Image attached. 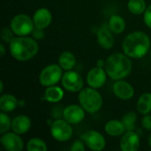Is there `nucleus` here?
I'll list each match as a JSON object with an SVG mask.
<instances>
[{"label":"nucleus","mask_w":151,"mask_h":151,"mask_svg":"<svg viewBox=\"0 0 151 151\" xmlns=\"http://www.w3.org/2000/svg\"><path fill=\"white\" fill-rule=\"evenodd\" d=\"M26 104V103H25V101L24 100H20V101H19V106H24Z\"/></svg>","instance_id":"obj_36"},{"label":"nucleus","mask_w":151,"mask_h":151,"mask_svg":"<svg viewBox=\"0 0 151 151\" xmlns=\"http://www.w3.org/2000/svg\"><path fill=\"white\" fill-rule=\"evenodd\" d=\"M136 109L139 113L145 115L151 112V93H143L138 99Z\"/></svg>","instance_id":"obj_23"},{"label":"nucleus","mask_w":151,"mask_h":151,"mask_svg":"<svg viewBox=\"0 0 151 151\" xmlns=\"http://www.w3.org/2000/svg\"><path fill=\"white\" fill-rule=\"evenodd\" d=\"M14 132H7L2 134L0 142L4 149L7 151H21L24 148V142L19 136Z\"/></svg>","instance_id":"obj_10"},{"label":"nucleus","mask_w":151,"mask_h":151,"mask_svg":"<svg viewBox=\"0 0 151 151\" xmlns=\"http://www.w3.org/2000/svg\"><path fill=\"white\" fill-rule=\"evenodd\" d=\"M31 126H32L31 119L27 115L21 114L16 116L12 120L11 130L18 134H24L30 130Z\"/></svg>","instance_id":"obj_17"},{"label":"nucleus","mask_w":151,"mask_h":151,"mask_svg":"<svg viewBox=\"0 0 151 151\" xmlns=\"http://www.w3.org/2000/svg\"><path fill=\"white\" fill-rule=\"evenodd\" d=\"M3 91H4V82L3 81H0V93H3Z\"/></svg>","instance_id":"obj_35"},{"label":"nucleus","mask_w":151,"mask_h":151,"mask_svg":"<svg viewBox=\"0 0 151 151\" xmlns=\"http://www.w3.org/2000/svg\"><path fill=\"white\" fill-rule=\"evenodd\" d=\"M80 105L86 112L94 114L99 111L103 106V97L96 88L88 87L83 88L78 95Z\"/></svg>","instance_id":"obj_4"},{"label":"nucleus","mask_w":151,"mask_h":151,"mask_svg":"<svg viewBox=\"0 0 151 151\" xmlns=\"http://www.w3.org/2000/svg\"><path fill=\"white\" fill-rule=\"evenodd\" d=\"M32 35L35 40H42L45 36V33H44V29L42 28H37L35 27L34 31L32 32Z\"/></svg>","instance_id":"obj_32"},{"label":"nucleus","mask_w":151,"mask_h":151,"mask_svg":"<svg viewBox=\"0 0 151 151\" xmlns=\"http://www.w3.org/2000/svg\"><path fill=\"white\" fill-rule=\"evenodd\" d=\"M58 65L64 71L73 70L76 65V58L74 54L68 50L63 51L58 57Z\"/></svg>","instance_id":"obj_21"},{"label":"nucleus","mask_w":151,"mask_h":151,"mask_svg":"<svg viewBox=\"0 0 151 151\" xmlns=\"http://www.w3.org/2000/svg\"><path fill=\"white\" fill-rule=\"evenodd\" d=\"M5 54V47L3 43H0V57H4Z\"/></svg>","instance_id":"obj_34"},{"label":"nucleus","mask_w":151,"mask_h":151,"mask_svg":"<svg viewBox=\"0 0 151 151\" xmlns=\"http://www.w3.org/2000/svg\"><path fill=\"white\" fill-rule=\"evenodd\" d=\"M150 38L142 31H134L128 34L123 40V52L130 58L139 59L145 57L150 50Z\"/></svg>","instance_id":"obj_1"},{"label":"nucleus","mask_w":151,"mask_h":151,"mask_svg":"<svg viewBox=\"0 0 151 151\" xmlns=\"http://www.w3.org/2000/svg\"><path fill=\"white\" fill-rule=\"evenodd\" d=\"M61 84L64 88V89L76 93L80 92L84 86V81L81 75L73 70L65 71L62 76L61 79Z\"/></svg>","instance_id":"obj_8"},{"label":"nucleus","mask_w":151,"mask_h":151,"mask_svg":"<svg viewBox=\"0 0 151 151\" xmlns=\"http://www.w3.org/2000/svg\"><path fill=\"white\" fill-rule=\"evenodd\" d=\"M19 106V100L11 94H4L0 97V110L4 112L13 111Z\"/></svg>","instance_id":"obj_20"},{"label":"nucleus","mask_w":151,"mask_h":151,"mask_svg":"<svg viewBox=\"0 0 151 151\" xmlns=\"http://www.w3.org/2000/svg\"><path fill=\"white\" fill-rule=\"evenodd\" d=\"M136 120H137V115L134 111H128L122 118V122L124 123L127 131L134 130Z\"/></svg>","instance_id":"obj_26"},{"label":"nucleus","mask_w":151,"mask_h":151,"mask_svg":"<svg viewBox=\"0 0 151 151\" xmlns=\"http://www.w3.org/2000/svg\"><path fill=\"white\" fill-rule=\"evenodd\" d=\"M12 120L6 112L1 111L0 113V134H3L4 133L9 132L12 128Z\"/></svg>","instance_id":"obj_27"},{"label":"nucleus","mask_w":151,"mask_h":151,"mask_svg":"<svg viewBox=\"0 0 151 151\" xmlns=\"http://www.w3.org/2000/svg\"><path fill=\"white\" fill-rule=\"evenodd\" d=\"M107 76L108 75L105 69L96 65L88 71L86 78L87 83L89 87L98 89L105 84Z\"/></svg>","instance_id":"obj_11"},{"label":"nucleus","mask_w":151,"mask_h":151,"mask_svg":"<svg viewBox=\"0 0 151 151\" xmlns=\"http://www.w3.org/2000/svg\"><path fill=\"white\" fill-rule=\"evenodd\" d=\"M148 143H149V146L151 148V134H150L149 138H148Z\"/></svg>","instance_id":"obj_37"},{"label":"nucleus","mask_w":151,"mask_h":151,"mask_svg":"<svg viewBox=\"0 0 151 151\" xmlns=\"http://www.w3.org/2000/svg\"><path fill=\"white\" fill-rule=\"evenodd\" d=\"M10 27L18 36H27L35 29L33 18L25 13H19L12 17L10 22Z\"/></svg>","instance_id":"obj_5"},{"label":"nucleus","mask_w":151,"mask_h":151,"mask_svg":"<svg viewBox=\"0 0 151 151\" xmlns=\"http://www.w3.org/2000/svg\"><path fill=\"white\" fill-rule=\"evenodd\" d=\"M142 127L147 130V131H151V115L145 114L142 119Z\"/></svg>","instance_id":"obj_31"},{"label":"nucleus","mask_w":151,"mask_h":151,"mask_svg":"<svg viewBox=\"0 0 151 151\" xmlns=\"http://www.w3.org/2000/svg\"><path fill=\"white\" fill-rule=\"evenodd\" d=\"M119 146L122 151H137L140 149L141 141L137 133L133 131H126L121 136Z\"/></svg>","instance_id":"obj_13"},{"label":"nucleus","mask_w":151,"mask_h":151,"mask_svg":"<svg viewBox=\"0 0 151 151\" xmlns=\"http://www.w3.org/2000/svg\"><path fill=\"white\" fill-rule=\"evenodd\" d=\"M73 127L65 119H56L50 126V134L54 140L65 142L73 136Z\"/></svg>","instance_id":"obj_7"},{"label":"nucleus","mask_w":151,"mask_h":151,"mask_svg":"<svg viewBox=\"0 0 151 151\" xmlns=\"http://www.w3.org/2000/svg\"><path fill=\"white\" fill-rule=\"evenodd\" d=\"M11 56L17 61L26 62L36 56L39 50L37 40L34 37L15 36L9 43Z\"/></svg>","instance_id":"obj_2"},{"label":"nucleus","mask_w":151,"mask_h":151,"mask_svg":"<svg viewBox=\"0 0 151 151\" xmlns=\"http://www.w3.org/2000/svg\"><path fill=\"white\" fill-rule=\"evenodd\" d=\"M104 131L105 133L112 137H119L122 136L126 131L127 128L122 122V120L119 119H111L106 122L104 125Z\"/></svg>","instance_id":"obj_18"},{"label":"nucleus","mask_w":151,"mask_h":151,"mask_svg":"<svg viewBox=\"0 0 151 151\" xmlns=\"http://www.w3.org/2000/svg\"><path fill=\"white\" fill-rule=\"evenodd\" d=\"M33 21L35 27L45 29L52 21V14L48 8L41 7L35 12L33 15Z\"/></svg>","instance_id":"obj_15"},{"label":"nucleus","mask_w":151,"mask_h":151,"mask_svg":"<svg viewBox=\"0 0 151 151\" xmlns=\"http://www.w3.org/2000/svg\"><path fill=\"white\" fill-rule=\"evenodd\" d=\"M114 95L121 100H130L134 96V87L127 81L123 80L115 81L112 86Z\"/></svg>","instance_id":"obj_14"},{"label":"nucleus","mask_w":151,"mask_h":151,"mask_svg":"<svg viewBox=\"0 0 151 151\" xmlns=\"http://www.w3.org/2000/svg\"><path fill=\"white\" fill-rule=\"evenodd\" d=\"M85 112L80 104H70L63 110V119L71 125H77L85 119Z\"/></svg>","instance_id":"obj_12"},{"label":"nucleus","mask_w":151,"mask_h":151,"mask_svg":"<svg viewBox=\"0 0 151 151\" xmlns=\"http://www.w3.org/2000/svg\"><path fill=\"white\" fill-rule=\"evenodd\" d=\"M13 31L11 29V27H3L1 30V39L7 43H10L12 40L15 37Z\"/></svg>","instance_id":"obj_28"},{"label":"nucleus","mask_w":151,"mask_h":151,"mask_svg":"<svg viewBox=\"0 0 151 151\" xmlns=\"http://www.w3.org/2000/svg\"><path fill=\"white\" fill-rule=\"evenodd\" d=\"M85 143L82 140H76L73 142L72 146L70 147V150L72 151H84L86 147Z\"/></svg>","instance_id":"obj_29"},{"label":"nucleus","mask_w":151,"mask_h":151,"mask_svg":"<svg viewBox=\"0 0 151 151\" xmlns=\"http://www.w3.org/2000/svg\"><path fill=\"white\" fill-rule=\"evenodd\" d=\"M63 69L58 64H50L46 65L39 74V82L43 87H50L57 85L61 81L63 76Z\"/></svg>","instance_id":"obj_6"},{"label":"nucleus","mask_w":151,"mask_h":151,"mask_svg":"<svg viewBox=\"0 0 151 151\" xmlns=\"http://www.w3.org/2000/svg\"><path fill=\"white\" fill-rule=\"evenodd\" d=\"M81 140L85 145L91 150H104L106 146V140L104 136L96 130H89L85 132L81 136Z\"/></svg>","instance_id":"obj_9"},{"label":"nucleus","mask_w":151,"mask_h":151,"mask_svg":"<svg viewBox=\"0 0 151 151\" xmlns=\"http://www.w3.org/2000/svg\"><path fill=\"white\" fill-rule=\"evenodd\" d=\"M96 65L99 66V67H104V66H105V61L104 59H98L96 61Z\"/></svg>","instance_id":"obj_33"},{"label":"nucleus","mask_w":151,"mask_h":151,"mask_svg":"<svg viewBox=\"0 0 151 151\" xmlns=\"http://www.w3.org/2000/svg\"><path fill=\"white\" fill-rule=\"evenodd\" d=\"M147 7L148 6L145 0H129L127 3L128 11L134 15L143 14Z\"/></svg>","instance_id":"obj_24"},{"label":"nucleus","mask_w":151,"mask_h":151,"mask_svg":"<svg viewBox=\"0 0 151 151\" xmlns=\"http://www.w3.org/2000/svg\"><path fill=\"white\" fill-rule=\"evenodd\" d=\"M27 151H47L48 147L44 141L40 138H32L27 143Z\"/></svg>","instance_id":"obj_25"},{"label":"nucleus","mask_w":151,"mask_h":151,"mask_svg":"<svg viewBox=\"0 0 151 151\" xmlns=\"http://www.w3.org/2000/svg\"><path fill=\"white\" fill-rule=\"evenodd\" d=\"M150 59H151V48H150Z\"/></svg>","instance_id":"obj_38"},{"label":"nucleus","mask_w":151,"mask_h":151,"mask_svg":"<svg viewBox=\"0 0 151 151\" xmlns=\"http://www.w3.org/2000/svg\"><path fill=\"white\" fill-rule=\"evenodd\" d=\"M96 41L101 48L104 50H111L115 43L113 33L109 27L103 26L96 32Z\"/></svg>","instance_id":"obj_16"},{"label":"nucleus","mask_w":151,"mask_h":151,"mask_svg":"<svg viewBox=\"0 0 151 151\" xmlns=\"http://www.w3.org/2000/svg\"><path fill=\"white\" fill-rule=\"evenodd\" d=\"M143 21L145 25L151 29V4H150L143 13Z\"/></svg>","instance_id":"obj_30"},{"label":"nucleus","mask_w":151,"mask_h":151,"mask_svg":"<svg viewBox=\"0 0 151 151\" xmlns=\"http://www.w3.org/2000/svg\"><path fill=\"white\" fill-rule=\"evenodd\" d=\"M108 27L113 34L119 35L122 34L126 29V21L120 15L113 14L109 19Z\"/></svg>","instance_id":"obj_22"},{"label":"nucleus","mask_w":151,"mask_h":151,"mask_svg":"<svg viewBox=\"0 0 151 151\" xmlns=\"http://www.w3.org/2000/svg\"><path fill=\"white\" fill-rule=\"evenodd\" d=\"M104 69L111 80H124L131 73L133 63L125 53H113L105 60Z\"/></svg>","instance_id":"obj_3"},{"label":"nucleus","mask_w":151,"mask_h":151,"mask_svg":"<svg viewBox=\"0 0 151 151\" xmlns=\"http://www.w3.org/2000/svg\"><path fill=\"white\" fill-rule=\"evenodd\" d=\"M65 96V92L62 88L58 86L48 87L44 91V99L51 104H56L60 102Z\"/></svg>","instance_id":"obj_19"}]
</instances>
